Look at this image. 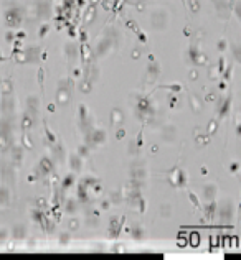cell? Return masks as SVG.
<instances>
[{
  "label": "cell",
  "instance_id": "2",
  "mask_svg": "<svg viewBox=\"0 0 241 260\" xmlns=\"http://www.w3.org/2000/svg\"><path fill=\"white\" fill-rule=\"evenodd\" d=\"M170 91H173V92H179V91H182V86H179V84H175V86H167Z\"/></svg>",
  "mask_w": 241,
  "mask_h": 260
},
{
  "label": "cell",
  "instance_id": "1",
  "mask_svg": "<svg viewBox=\"0 0 241 260\" xmlns=\"http://www.w3.org/2000/svg\"><path fill=\"white\" fill-rule=\"evenodd\" d=\"M188 196H190V199H192V203H193V204H195V206H197V208H200V209H201V204H200V203H198V199H197V196H195V194H193V193H188Z\"/></svg>",
  "mask_w": 241,
  "mask_h": 260
}]
</instances>
